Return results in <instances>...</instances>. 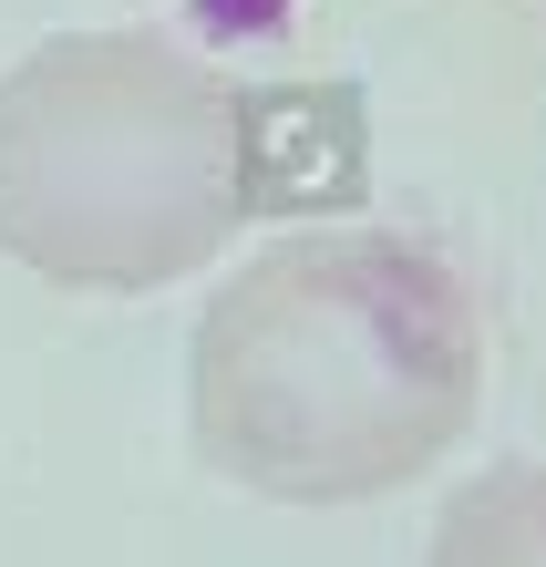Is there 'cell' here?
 Masks as SVG:
<instances>
[{
	"label": "cell",
	"instance_id": "3957f363",
	"mask_svg": "<svg viewBox=\"0 0 546 567\" xmlns=\"http://www.w3.org/2000/svg\"><path fill=\"white\" fill-rule=\"evenodd\" d=\"M423 567H546V464H485L454 485Z\"/></svg>",
	"mask_w": 546,
	"mask_h": 567
},
{
	"label": "cell",
	"instance_id": "7a4b0ae2",
	"mask_svg": "<svg viewBox=\"0 0 546 567\" xmlns=\"http://www.w3.org/2000/svg\"><path fill=\"white\" fill-rule=\"evenodd\" d=\"M279 114L176 31H52L0 73V258L93 299L196 279L279 196Z\"/></svg>",
	"mask_w": 546,
	"mask_h": 567
},
{
	"label": "cell",
	"instance_id": "6da1fadb",
	"mask_svg": "<svg viewBox=\"0 0 546 567\" xmlns=\"http://www.w3.org/2000/svg\"><path fill=\"white\" fill-rule=\"evenodd\" d=\"M485 403V320L402 227H299L227 269L186 341V444L268 506H371Z\"/></svg>",
	"mask_w": 546,
	"mask_h": 567
}]
</instances>
